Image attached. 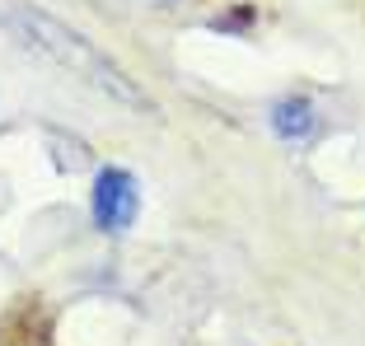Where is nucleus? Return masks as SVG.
Masks as SVG:
<instances>
[{"instance_id":"2","label":"nucleus","mask_w":365,"mask_h":346,"mask_svg":"<svg viewBox=\"0 0 365 346\" xmlns=\"http://www.w3.org/2000/svg\"><path fill=\"white\" fill-rule=\"evenodd\" d=\"M136 211H140V183H136V173L118 169V164L98 169L94 196H89L94 229H103V234H127V229L136 225Z\"/></svg>"},{"instance_id":"1","label":"nucleus","mask_w":365,"mask_h":346,"mask_svg":"<svg viewBox=\"0 0 365 346\" xmlns=\"http://www.w3.org/2000/svg\"><path fill=\"white\" fill-rule=\"evenodd\" d=\"M10 23H14V33H19L33 52H43L47 61H56L61 70L80 75L89 89H98V94H108L113 103H127V108H136V112H140V108L150 112V98H145V89H140L108 52H98L94 38H85L80 28L52 19L47 10H29V5H14V10H10Z\"/></svg>"},{"instance_id":"3","label":"nucleus","mask_w":365,"mask_h":346,"mask_svg":"<svg viewBox=\"0 0 365 346\" xmlns=\"http://www.w3.org/2000/svg\"><path fill=\"white\" fill-rule=\"evenodd\" d=\"M272 131L286 145H304L319 131V112L309 98H281V103H272Z\"/></svg>"}]
</instances>
